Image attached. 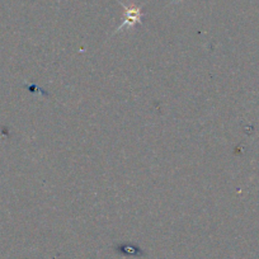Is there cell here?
I'll list each match as a JSON object with an SVG mask.
<instances>
[{
  "mask_svg": "<svg viewBox=\"0 0 259 259\" xmlns=\"http://www.w3.org/2000/svg\"><path fill=\"white\" fill-rule=\"evenodd\" d=\"M124 9H126L124 22L118 27V29H117L116 32L122 31L124 27H133L135 26L136 23H139V22H141V17H143V14H141L140 9L135 8V7H124Z\"/></svg>",
  "mask_w": 259,
  "mask_h": 259,
  "instance_id": "cell-1",
  "label": "cell"
}]
</instances>
